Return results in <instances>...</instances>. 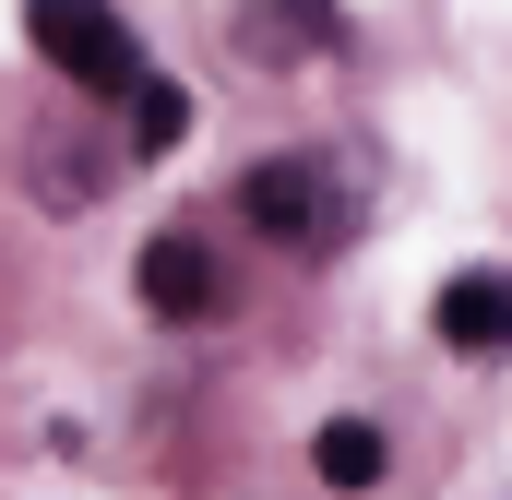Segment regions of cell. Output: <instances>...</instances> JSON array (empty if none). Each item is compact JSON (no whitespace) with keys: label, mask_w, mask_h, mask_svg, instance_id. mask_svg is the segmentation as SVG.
I'll return each mask as SVG.
<instances>
[{"label":"cell","mask_w":512,"mask_h":500,"mask_svg":"<svg viewBox=\"0 0 512 500\" xmlns=\"http://www.w3.org/2000/svg\"><path fill=\"white\" fill-rule=\"evenodd\" d=\"M239 215H251L262 239H286V250H334L346 227H358V203L334 191L322 155H262L251 179H239Z\"/></svg>","instance_id":"cell-1"},{"label":"cell","mask_w":512,"mask_h":500,"mask_svg":"<svg viewBox=\"0 0 512 500\" xmlns=\"http://www.w3.org/2000/svg\"><path fill=\"white\" fill-rule=\"evenodd\" d=\"M24 24H36V48H48L72 84H108V96L143 84V48H131V24L108 0H24Z\"/></svg>","instance_id":"cell-2"},{"label":"cell","mask_w":512,"mask_h":500,"mask_svg":"<svg viewBox=\"0 0 512 500\" xmlns=\"http://www.w3.org/2000/svg\"><path fill=\"white\" fill-rule=\"evenodd\" d=\"M131 274H143V310H155V322H203V310L227 298V274H215V250L191 239V227H155Z\"/></svg>","instance_id":"cell-3"},{"label":"cell","mask_w":512,"mask_h":500,"mask_svg":"<svg viewBox=\"0 0 512 500\" xmlns=\"http://www.w3.org/2000/svg\"><path fill=\"white\" fill-rule=\"evenodd\" d=\"M429 322H441L453 358H512V274H453L429 298Z\"/></svg>","instance_id":"cell-4"},{"label":"cell","mask_w":512,"mask_h":500,"mask_svg":"<svg viewBox=\"0 0 512 500\" xmlns=\"http://www.w3.org/2000/svg\"><path fill=\"white\" fill-rule=\"evenodd\" d=\"M310 465H322V489H382L393 441L370 429V417H322V441H310Z\"/></svg>","instance_id":"cell-5"},{"label":"cell","mask_w":512,"mask_h":500,"mask_svg":"<svg viewBox=\"0 0 512 500\" xmlns=\"http://www.w3.org/2000/svg\"><path fill=\"white\" fill-rule=\"evenodd\" d=\"M179 131H191V96H179L167 72H143V84H131V155H167Z\"/></svg>","instance_id":"cell-6"},{"label":"cell","mask_w":512,"mask_h":500,"mask_svg":"<svg viewBox=\"0 0 512 500\" xmlns=\"http://www.w3.org/2000/svg\"><path fill=\"white\" fill-rule=\"evenodd\" d=\"M262 48L286 60V48H334V0H274L262 12Z\"/></svg>","instance_id":"cell-7"}]
</instances>
